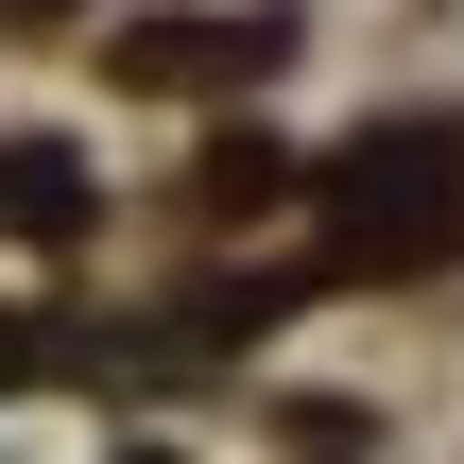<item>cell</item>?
<instances>
[{
	"instance_id": "cell-1",
	"label": "cell",
	"mask_w": 464,
	"mask_h": 464,
	"mask_svg": "<svg viewBox=\"0 0 464 464\" xmlns=\"http://www.w3.org/2000/svg\"><path fill=\"white\" fill-rule=\"evenodd\" d=\"M327 207H344V224H327V258H344V276H379V258H396V276H430V258L464 241V138H448V121L362 138V155L327 172Z\"/></svg>"
},
{
	"instance_id": "cell-2",
	"label": "cell",
	"mask_w": 464,
	"mask_h": 464,
	"mask_svg": "<svg viewBox=\"0 0 464 464\" xmlns=\"http://www.w3.org/2000/svg\"><path fill=\"white\" fill-rule=\"evenodd\" d=\"M276 52H293V17H121V86H241Z\"/></svg>"
},
{
	"instance_id": "cell-3",
	"label": "cell",
	"mask_w": 464,
	"mask_h": 464,
	"mask_svg": "<svg viewBox=\"0 0 464 464\" xmlns=\"http://www.w3.org/2000/svg\"><path fill=\"white\" fill-rule=\"evenodd\" d=\"M0 224L17 241H86V155L69 138H0Z\"/></svg>"
},
{
	"instance_id": "cell-4",
	"label": "cell",
	"mask_w": 464,
	"mask_h": 464,
	"mask_svg": "<svg viewBox=\"0 0 464 464\" xmlns=\"http://www.w3.org/2000/svg\"><path fill=\"white\" fill-rule=\"evenodd\" d=\"M276 189H293V155H276V138H224V155L189 172V207H224V224H241V207H276Z\"/></svg>"
},
{
	"instance_id": "cell-5",
	"label": "cell",
	"mask_w": 464,
	"mask_h": 464,
	"mask_svg": "<svg viewBox=\"0 0 464 464\" xmlns=\"http://www.w3.org/2000/svg\"><path fill=\"white\" fill-rule=\"evenodd\" d=\"M0 17H69V0H0Z\"/></svg>"
},
{
	"instance_id": "cell-6",
	"label": "cell",
	"mask_w": 464,
	"mask_h": 464,
	"mask_svg": "<svg viewBox=\"0 0 464 464\" xmlns=\"http://www.w3.org/2000/svg\"><path fill=\"white\" fill-rule=\"evenodd\" d=\"M121 464H155V448H121Z\"/></svg>"
}]
</instances>
